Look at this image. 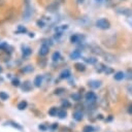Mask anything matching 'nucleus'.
I'll list each match as a JSON object with an SVG mask.
<instances>
[{"instance_id":"nucleus-23","label":"nucleus","mask_w":132,"mask_h":132,"mask_svg":"<svg viewBox=\"0 0 132 132\" xmlns=\"http://www.w3.org/2000/svg\"><path fill=\"white\" fill-rule=\"evenodd\" d=\"M57 8H58V3L57 2H54V3H52V4H50L47 6V10H50V11H54Z\"/></svg>"},{"instance_id":"nucleus-1","label":"nucleus","mask_w":132,"mask_h":132,"mask_svg":"<svg viewBox=\"0 0 132 132\" xmlns=\"http://www.w3.org/2000/svg\"><path fill=\"white\" fill-rule=\"evenodd\" d=\"M96 27L101 30H107L110 27V23L106 19H99L96 21Z\"/></svg>"},{"instance_id":"nucleus-11","label":"nucleus","mask_w":132,"mask_h":132,"mask_svg":"<svg viewBox=\"0 0 132 132\" xmlns=\"http://www.w3.org/2000/svg\"><path fill=\"white\" fill-rule=\"evenodd\" d=\"M82 39H85V37H82V36H80V35H78V34H73V35L70 37V41H71L72 43H78V42H80V40H82Z\"/></svg>"},{"instance_id":"nucleus-37","label":"nucleus","mask_w":132,"mask_h":132,"mask_svg":"<svg viewBox=\"0 0 132 132\" xmlns=\"http://www.w3.org/2000/svg\"><path fill=\"white\" fill-rule=\"evenodd\" d=\"M127 23L129 24V26L132 28V15H130V16H128L127 18Z\"/></svg>"},{"instance_id":"nucleus-24","label":"nucleus","mask_w":132,"mask_h":132,"mask_svg":"<svg viewBox=\"0 0 132 132\" xmlns=\"http://www.w3.org/2000/svg\"><path fill=\"white\" fill-rule=\"evenodd\" d=\"M85 61H86L87 63H89V64H92V65L97 63V59H96V58H94V57H89V58L85 59Z\"/></svg>"},{"instance_id":"nucleus-9","label":"nucleus","mask_w":132,"mask_h":132,"mask_svg":"<svg viewBox=\"0 0 132 132\" xmlns=\"http://www.w3.org/2000/svg\"><path fill=\"white\" fill-rule=\"evenodd\" d=\"M88 85H89V87H91L92 89H98V88L101 86V81H100V80H97V79H92V80H89Z\"/></svg>"},{"instance_id":"nucleus-15","label":"nucleus","mask_w":132,"mask_h":132,"mask_svg":"<svg viewBox=\"0 0 132 132\" xmlns=\"http://www.w3.org/2000/svg\"><path fill=\"white\" fill-rule=\"evenodd\" d=\"M80 56H81V53H80L78 50H75V51H73V52L70 54V59H71V60H75V59H78Z\"/></svg>"},{"instance_id":"nucleus-2","label":"nucleus","mask_w":132,"mask_h":132,"mask_svg":"<svg viewBox=\"0 0 132 132\" xmlns=\"http://www.w3.org/2000/svg\"><path fill=\"white\" fill-rule=\"evenodd\" d=\"M116 12L121 14V15H125V16H130L132 15V10L130 8H127V7H119L116 9Z\"/></svg>"},{"instance_id":"nucleus-3","label":"nucleus","mask_w":132,"mask_h":132,"mask_svg":"<svg viewBox=\"0 0 132 132\" xmlns=\"http://www.w3.org/2000/svg\"><path fill=\"white\" fill-rule=\"evenodd\" d=\"M85 98H86V100H87L88 102H90V103H94V102L97 100L96 94H95L94 92H92V91L87 92V94L85 95Z\"/></svg>"},{"instance_id":"nucleus-17","label":"nucleus","mask_w":132,"mask_h":132,"mask_svg":"<svg viewBox=\"0 0 132 132\" xmlns=\"http://www.w3.org/2000/svg\"><path fill=\"white\" fill-rule=\"evenodd\" d=\"M124 77H125V73H124L123 71H118V72H116L114 75H113V78H114L116 80H122Z\"/></svg>"},{"instance_id":"nucleus-31","label":"nucleus","mask_w":132,"mask_h":132,"mask_svg":"<svg viewBox=\"0 0 132 132\" xmlns=\"http://www.w3.org/2000/svg\"><path fill=\"white\" fill-rule=\"evenodd\" d=\"M126 77L127 79L129 80H132V69H127V72H126Z\"/></svg>"},{"instance_id":"nucleus-33","label":"nucleus","mask_w":132,"mask_h":132,"mask_svg":"<svg viewBox=\"0 0 132 132\" xmlns=\"http://www.w3.org/2000/svg\"><path fill=\"white\" fill-rule=\"evenodd\" d=\"M38 129H39L40 131H46V130L48 129V127H47L45 124H40V125H38Z\"/></svg>"},{"instance_id":"nucleus-26","label":"nucleus","mask_w":132,"mask_h":132,"mask_svg":"<svg viewBox=\"0 0 132 132\" xmlns=\"http://www.w3.org/2000/svg\"><path fill=\"white\" fill-rule=\"evenodd\" d=\"M71 98L74 101H79L81 99V95L79 93H73V94H71Z\"/></svg>"},{"instance_id":"nucleus-19","label":"nucleus","mask_w":132,"mask_h":132,"mask_svg":"<svg viewBox=\"0 0 132 132\" xmlns=\"http://www.w3.org/2000/svg\"><path fill=\"white\" fill-rule=\"evenodd\" d=\"M57 116H58L59 119H65V118L67 117V112H66L65 109H59Z\"/></svg>"},{"instance_id":"nucleus-44","label":"nucleus","mask_w":132,"mask_h":132,"mask_svg":"<svg viewBox=\"0 0 132 132\" xmlns=\"http://www.w3.org/2000/svg\"><path fill=\"white\" fill-rule=\"evenodd\" d=\"M4 3V0H0V5H2Z\"/></svg>"},{"instance_id":"nucleus-6","label":"nucleus","mask_w":132,"mask_h":132,"mask_svg":"<svg viewBox=\"0 0 132 132\" xmlns=\"http://www.w3.org/2000/svg\"><path fill=\"white\" fill-rule=\"evenodd\" d=\"M48 52H50V47H48V45H46V44H44V43H43V44L40 46V48H39V55L42 56V57L46 56V55L48 54Z\"/></svg>"},{"instance_id":"nucleus-22","label":"nucleus","mask_w":132,"mask_h":132,"mask_svg":"<svg viewBox=\"0 0 132 132\" xmlns=\"http://www.w3.org/2000/svg\"><path fill=\"white\" fill-rule=\"evenodd\" d=\"M94 131H95V128L92 125H87L82 129V132H94Z\"/></svg>"},{"instance_id":"nucleus-20","label":"nucleus","mask_w":132,"mask_h":132,"mask_svg":"<svg viewBox=\"0 0 132 132\" xmlns=\"http://www.w3.org/2000/svg\"><path fill=\"white\" fill-rule=\"evenodd\" d=\"M58 110H59V109H58L57 107H55V106H54V107H51L50 110H48V114H50L51 117H56L57 113H58Z\"/></svg>"},{"instance_id":"nucleus-40","label":"nucleus","mask_w":132,"mask_h":132,"mask_svg":"<svg viewBox=\"0 0 132 132\" xmlns=\"http://www.w3.org/2000/svg\"><path fill=\"white\" fill-rule=\"evenodd\" d=\"M97 119H99V120H102V119H103V116H102V114H100V113H99V114H98V116H97Z\"/></svg>"},{"instance_id":"nucleus-16","label":"nucleus","mask_w":132,"mask_h":132,"mask_svg":"<svg viewBox=\"0 0 132 132\" xmlns=\"http://www.w3.org/2000/svg\"><path fill=\"white\" fill-rule=\"evenodd\" d=\"M27 106H28V102L26 100H22L21 102H19V104H18L16 107H18L19 110H24V109L27 108Z\"/></svg>"},{"instance_id":"nucleus-13","label":"nucleus","mask_w":132,"mask_h":132,"mask_svg":"<svg viewBox=\"0 0 132 132\" xmlns=\"http://www.w3.org/2000/svg\"><path fill=\"white\" fill-rule=\"evenodd\" d=\"M22 53H23V57H28V56H30L32 54V50L29 46L23 45L22 46Z\"/></svg>"},{"instance_id":"nucleus-12","label":"nucleus","mask_w":132,"mask_h":132,"mask_svg":"<svg viewBox=\"0 0 132 132\" xmlns=\"http://www.w3.org/2000/svg\"><path fill=\"white\" fill-rule=\"evenodd\" d=\"M91 50H92V52L94 53V54H96V55H99V56H103V51L101 50V47H99L98 45H92L91 46Z\"/></svg>"},{"instance_id":"nucleus-39","label":"nucleus","mask_w":132,"mask_h":132,"mask_svg":"<svg viewBox=\"0 0 132 132\" xmlns=\"http://www.w3.org/2000/svg\"><path fill=\"white\" fill-rule=\"evenodd\" d=\"M58 125H59L58 123H54V124L52 125V129H53V130H55V129H57V128H58Z\"/></svg>"},{"instance_id":"nucleus-43","label":"nucleus","mask_w":132,"mask_h":132,"mask_svg":"<svg viewBox=\"0 0 132 132\" xmlns=\"http://www.w3.org/2000/svg\"><path fill=\"white\" fill-rule=\"evenodd\" d=\"M29 36H30V37H34V33H30Z\"/></svg>"},{"instance_id":"nucleus-45","label":"nucleus","mask_w":132,"mask_h":132,"mask_svg":"<svg viewBox=\"0 0 132 132\" xmlns=\"http://www.w3.org/2000/svg\"><path fill=\"white\" fill-rule=\"evenodd\" d=\"M2 70H3V69H2V67H1V66H0V73H1V72H2Z\"/></svg>"},{"instance_id":"nucleus-30","label":"nucleus","mask_w":132,"mask_h":132,"mask_svg":"<svg viewBox=\"0 0 132 132\" xmlns=\"http://www.w3.org/2000/svg\"><path fill=\"white\" fill-rule=\"evenodd\" d=\"M61 105H62V107L63 108H68V107H70L71 106V104H70V102L68 101V100H63L62 102H61Z\"/></svg>"},{"instance_id":"nucleus-21","label":"nucleus","mask_w":132,"mask_h":132,"mask_svg":"<svg viewBox=\"0 0 132 132\" xmlns=\"http://www.w3.org/2000/svg\"><path fill=\"white\" fill-rule=\"evenodd\" d=\"M8 98H9V95H8L6 92H4V91H1V92H0V100L6 101Z\"/></svg>"},{"instance_id":"nucleus-18","label":"nucleus","mask_w":132,"mask_h":132,"mask_svg":"<svg viewBox=\"0 0 132 132\" xmlns=\"http://www.w3.org/2000/svg\"><path fill=\"white\" fill-rule=\"evenodd\" d=\"M74 67H75V69H76L77 71H80V72L86 70V65L82 64V63H75Z\"/></svg>"},{"instance_id":"nucleus-41","label":"nucleus","mask_w":132,"mask_h":132,"mask_svg":"<svg viewBox=\"0 0 132 132\" xmlns=\"http://www.w3.org/2000/svg\"><path fill=\"white\" fill-rule=\"evenodd\" d=\"M76 1H77V3H78V4H80V3H82L85 0H76Z\"/></svg>"},{"instance_id":"nucleus-14","label":"nucleus","mask_w":132,"mask_h":132,"mask_svg":"<svg viewBox=\"0 0 132 132\" xmlns=\"http://www.w3.org/2000/svg\"><path fill=\"white\" fill-rule=\"evenodd\" d=\"M72 117H73V119H74L75 121L79 122V121L82 120V117H84V116H82V112H81V111H79V110H75V111L73 112Z\"/></svg>"},{"instance_id":"nucleus-27","label":"nucleus","mask_w":132,"mask_h":132,"mask_svg":"<svg viewBox=\"0 0 132 132\" xmlns=\"http://www.w3.org/2000/svg\"><path fill=\"white\" fill-rule=\"evenodd\" d=\"M11 85H12L13 87H20V86H21V81H20V79H19L18 77H14V78H12V80H11Z\"/></svg>"},{"instance_id":"nucleus-10","label":"nucleus","mask_w":132,"mask_h":132,"mask_svg":"<svg viewBox=\"0 0 132 132\" xmlns=\"http://www.w3.org/2000/svg\"><path fill=\"white\" fill-rule=\"evenodd\" d=\"M42 80H43V76L39 74V75H36V76H35L33 84H34V86H35L36 88H40V86H41V84H42Z\"/></svg>"},{"instance_id":"nucleus-35","label":"nucleus","mask_w":132,"mask_h":132,"mask_svg":"<svg viewBox=\"0 0 132 132\" xmlns=\"http://www.w3.org/2000/svg\"><path fill=\"white\" fill-rule=\"evenodd\" d=\"M127 92L129 93V95L132 96V85H128L127 86Z\"/></svg>"},{"instance_id":"nucleus-8","label":"nucleus","mask_w":132,"mask_h":132,"mask_svg":"<svg viewBox=\"0 0 132 132\" xmlns=\"http://www.w3.org/2000/svg\"><path fill=\"white\" fill-rule=\"evenodd\" d=\"M70 75H71V72H70V70H69V69H63V70L60 72V74H59V76H60V78H61V79L69 78V77H70Z\"/></svg>"},{"instance_id":"nucleus-42","label":"nucleus","mask_w":132,"mask_h":132,"mask_svg":"<svg viewBox=\"0 0 132 132\" xmlns=\"http://www.w3.org/2000/svg\"><path fill=\"white\" fill-rule=\"evenodd\" d=\"M112 120V116H109V118L107 119V121H111Z\"/></svg>"},{"instance_id":"nucleus-29","label":"nucleus","mask_w":132,"mask_h":132,"mask_svg":"<svg viewBox=\"0 0 132 132\" xmlns=\"http://www.w3.org/2000/svg\"><path fill=\"white\" fill-rule=\"evenodd\" d=\"M33 70H34V68H33V66H31V65H27V66H25V67L22 69L23 72H32Z\"/></svg>"},{"instance_id":"nucleus-32","label":"nucleus","mask_w":132,"mask_h":132,"mask_svg":"<svg viewBox=\"0 0 132 132\" xmlns=\"http://www.w3.org/2000/svg\"><path fill=\"white\" fill-rule=\"evenodd\" d=\"M27 30H26V28L25 27H23V26H18V30H16V33H25Z\"/></svg>"},{"instance_id":"nucleus-7","label":"nucleus","mask_w":132,"mask_h":132,"mask_svg":"<svg viewBox=\"0 0 132 132\" xmlns=\"http://www.w3.org/2000/svg\"><path fill=\"white\" fill-rule=\"evenodd\" d=\"M21 88H22V90L24 92H30L32 90V84H31V81L26 80V81L23 82V85L21 86Z\"/></svg>"},{"instance_id":"nucleus-34","label":"nucleus","mask_w":132,"mask_h":132,"mask_svg":"<svg viewBox=\"0 0 132 132\" xmlns=\"http://www.w3.org/2000/svg\"><path fill=\"white\" fill-rule=\"evenodd\" d=\"M104 72H105L106 74H110V73H112V72H113V70H112L111 68H109V67H105Z\"/></svg>"},{"instance_id":"nucleus-5","label":"nucleus","mask_w":132,"mask_h":132,"mask_svg":"<svg viewBox=\"0 0 132 132\" xmlns=\"http://www.w3.org/2000/svg\"><path fill=\"white\" fill-rule=\"evenodd\" d=\"M103 57H104L105 61H106V62H109V63H116V62L118 61V59H117L116 56H113V55H111V54H108V53L103 54Z\"/></svg>"},{"instance_id":"nucleus-25","label":"nucleus","mask_w":132,"mask_h":132,"mask_svg":"<svg viewBox=\"0 0 132 132\" xmlns=\"http://www.w3.org/2000/svg\"><path fill=\"white\" fill-rule=\"evenodd\" d=\"M66 92V89L65 88H57L55 91H54V94L55 95H61V94H63V93H65Z\"/></svg>"},{"instance_id":"nucleus-38","label":"nucleus","mask_w":132,"mask_h":132,"mask_svg":"<svg viewBox=\"0 0 132 132\" xmlns=\"http://www.w3.org/2000/svg\"><path fill=\"white\" fill-rule=\"evenodd\" d=\"M128 113H130V114H132V103L128 106Z\"/></svg>"},{"instance_id":"nucleus-28","label":"nucleus","mask_w":132,"mask_h":132,"mask_svg":"<svg viewBox=\"0 0 132 132\" xmlns=\"http://www.w3.org/2000/svg\"><path fill=\"white\" fill-rule=\"evenodd\" d=\"M60 58H61V54L59 52H55L53 54V56H52L53 61H58V60H60Z\"/></svg>"},{"instance_id":"nucleus-36","label":"nucleus","mask_w":132,"mask_h":132,"mask_svg":"<svg viewBox=\"0 0 132 132\" xmlns=\"http://www.w3.org/2000/svg\"><path fill=\"white\" fill-rule=\"evenodd\" d=\"M37 26H38V27H40V28L44 27V23H43V21H41V20H38V21H37Z\"/></svg>"},{"instance_id":"nucleus-4","label":"nucleus","mask_w":132,"mask_h":132,"mask_svg":"<svg viewBox=\"0 0 132 132\" xmlns=\"http://www.w3.org/2000/svg\"><path fill=\"white\" fill-rule=\"evenodd\" d=\"M4 126H11V127H13V128H15V129H18V130H20V131H22L24 128H23V126L22 125H20L19 123H16V122H14V121H6L4 124H3Z\"/></svg>"},{"instance_id":"nucleus-46","label":"nucleus","mask_w":132,"mask_h":132,"mask_svg":"<svg viewBox=\"0 0 132 132\" xmlns=\"http://www.w3.org/2000/svg\"><path fill=\"white\" fill-rule=\"evenodd\" d=\"M96 1H101V0H96Z\"/></svg>"}]
</instances>
